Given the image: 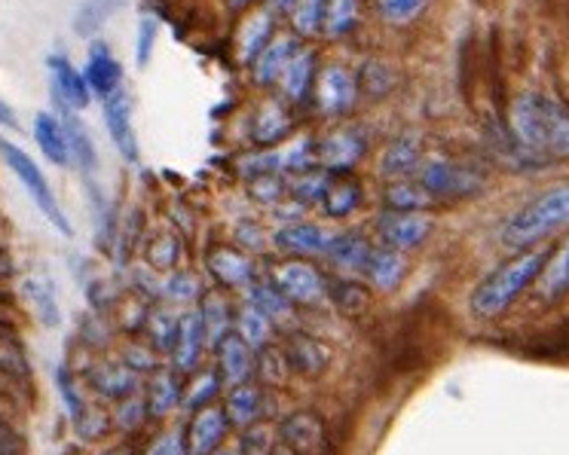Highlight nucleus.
I'll return each instance as SVG.
<instances>
[{
	"instance_id": "nucleus-1",
	"label": "nucleus",
	"mask_w": 569,
	"mask_h": 455,
	"mask_svg": "<svg viewBox=\"0 0 569 455\" xmlns=\"http://www.w3.org/2000/svg\"><path fill=\"white\" fill-rule=\"evenodd\" d=\"M511 129L527 150L569 160V111L560 101L527 92L511 108Z\"/></svg>"
},
{
	"instance_id": "nucleus-2",
	"label": "nucleus",
	"mask_w": 569,
	"mask_h": 455,
	"mask_svg": "<svg viewBox=\"0 0 569 455\" xmlns=\"http://www.w3.org/2000/svg\"><path fill=\"white\" fill-rule=\"evenodd\" d=\"M548 251H539V247H530L523 251L515 260L502 263L499 270L490 272L471 294L469 306L478 318H499L502 312H508V306L518 300L532 282L542 279L545 266H548Z\"/></svg>"
},
{
	"instance_id": "nucleus-3",
	"label": "nucleus",
	"mask_w": 569,
	"mask_h": 455,
	"mask_svg": "<svg viewBox=\"0 0 569 455\" xmlns=\"http://www.w3.org/2000/svg\"><path fill=\"white\" fill-rule=\"evenodd\" d=\"M563 226H569V184L551 186L548 193L536 196L523 209L515 211L502 226V242L508 247L530 251L536 242L555 235Z\"/></svg>"
},
{
	"instance_id": "nucleus-4",
	"label": "nucleus",
	"mask_w": 569,
	"mask_h": 455,
	"mask_svg": "<svg viewBox=\"0 0 569 455\" xmlns=\"http://www.w3.org/2000/svg\"><path fill=\"white\" fill-rule=\"evenodd\" d=\"M0 156H3V162H7L10 169H13L16 178L22 181V186L28 190V196L34 199V205H38L40 214H43L64 239H71V235H74V226L64 218V211L59 209V202L52 196L50 181H47V174L38 169V162L31 160L26 150H19L16 144H10L7 138H0Z\"/></svg>"
},
{
	"instance_id": "nucleus-5",
	"label": "nucleus",
	"mask_w": 569,
	"mask_h": 455,
	"mask_svg": "<svg viewBox=\"0 0 569 455\" xmlns=\"http://www.w3.org/2000/svg\"><path fill=\"white\" fill-rule=\"evenodd\" d=\"M368 153V132L361 125H340L331 129L322 141H316L319 169L331 174H349Z\"/></svg>"
},
{
	"instance_id": "nucleus-6",
	"label": "nucleus",
	"mask_w": 569,
	"mask_h": 455,
	"mask_svg": "<svg viewBox=\"0 0 569 455\" xmlns=\"http://www.w3.org/2000/svg\"><path fill=\"white\" fill-rule=\"evenodd\" d=\"M270 282L295 306H316L319 300L328 296V282H325V275L312 266L310 260H284V263H276Z\"/></svg>"
},
{
	"instance_id": "nucleus-7",
	"label": "nucleus",
	"mask_w": 569,
	"mask_h": 455,
	"mask_svg": "<svg viewBox=\"0 0 569 455\" xmlns=\"http://www.w3.org/2000/svg\"><path fill=\"white\" fill-rule=\"evenodd\" d=\"M312 101H316V111L322 113V117H347L356 108V101H359V80L349 74L347 68L328 64L316 77Z\"/></svg>"
},
{
	"instance_id": "nucleus-8",
	"label": "nucleus",
	"mask_w": 569,
	"mask_h": 455,
	"mask_svg": "<svg viewBox=\"0 0 569 455\" xmlns=\"http://www.w3.org/2000/svg\"><path fill=\"white\" fill-rule=\"evenodd\" d=\"M420 184L429 190V196H445V199H462L481 193V174L462 169L457 162L435 160L426 162L420 172Z\"/></svg>"
},
{
	"instance_id": "nucleus-9",
	"label": "nucleus",
	"mask_w": 569,
	"mask_h": 455,
	"mask_svg": "<svg viewBox=\"0 0 569 455\" xmlns=\"http://www.w3.org/2000/svg\"><path fill=\"white\" fill-rule=\"evenodd\" d=\"M227 434H230V418L223 413V406H202L197 413H190V422L184 425L187 455H211L227 443Z\"/></svg>"
},
{
	"instance_id": "nucleus-10",
	"label": "nucleus",
	"mask_w": 569,
	"mask_h": 455,
	"mask_svg": "<svg viewBox=\"0 0 569 455\" xmlns=\"http://www.w3.org/2000/svg\"><path fill=\"white\" fill-rule=\"evenodd\" d=\"M206 270L223 291H248L258 282V266L230 245H214L206 254Z\"/></svg>"
},
{
	"instance_id": "nucleus-11",
	"label": "nucleus",
	"mask_w": 569,
	"mask_h": 455,
	"mask_svg": "<svg viewBox=\"0 0 569 455\" xmlns=\"http://www.w3.org/2000/svg\"><path fill=\"white\" fill-rule=\"evenodd\" d=\"M432 233V221L426 214H408V211H383L377 218V235L386 247L396 251H410V247L422 245Z\"/></svg>"
},
{
	"instance_id": "nucleus-12",
	"label": "nucleus",
	"mask_w": 569,
	"mask_h": 455,
	"mask_svg": "<svg viewBox=\"0 0 569 455\" xmlns=\"http://www.w3.org/2000/svg\"><path fill=\"white\" fill-rule=\"evenodd\" d=\"M206 331H202V318L197 309H184L181 321H178V336L172 345V370L178 376H190L202 367V352H206Z\"/></svg>"
},
{
	"instance_id": "nucleus-13",
	"label": "nucleus",
	"mask_w": 569,
	"mask_h": 455,
	"mask_svg": "<svg viewBox=\"0 0 569 455\" xmlns=\"http://www.w3.org/2000/svg\"><path fill=\"white\" fill-rule=\"evenodd\" d=\"M279 443H284L288 449H295L298 455H322L328 446V431L325 422L312 410H300L282 418L279 425Z\"/></svg>"
},
{
	"instance_id": "nucleus-14",
	"label": "nucleus",
	"mask_w": 569,
	"mask_h": 455,
	"mask_svg": "<svg viewBox=\"0 0 569 455\" xmlns=\"http://www.w3.org/2000/svg\"><path fill=\"white\" fill-rule=\"evenodd\" d=\"M104 125H108V135H111L113 148L120 150V156L136 165L141 160V150H138L136 125H132V101L123 89L113 92L111 99H104Z\"/></svg>"
},
{
	"instance_id": "nucleus-15",
	"label": "nucleus",
	"mask_w": 569,
	"mask_h": 455,
	"mask_svg": "<svg viewBox=\"0 0 569 455\" xmlns=\"http://www.w3.org/2000/svg\"><path fill=\"white\" fill-rule=\"evenodd\" d=\"M337 233H328L322 230L319 223L310 221H295V223H284L279 233L272 235V242L279 251L284 254H295V257H325L328 254V247L335 242Z\"/></svg>"
},
{
	"instance_id": "nucleus-16",
	"label": "nucleus",
	"mask_w": 569,
	"mask_h": 455,
	"mask_svg": "<svg viewBox=\"0 0 569 455\" xmlns=\"http://www.w3.org/2000/svg\"><path fill=\"white\" fill-rule=\"evenodd\" d=\"M197 312L202 318V331H206L209 348H218L236 327V306L230 300V291H223L218 284L209 287L206 294L199 296Z\"/></svg>"
},
{
	"instance_id": "nucleus-17",
	"label": "nucleus",
	"mask_w": 569,
	"mask_h": 455,
	"mask_svg": "<svg viewBox=\"0 0 569 455\" xmlns=\"http://www.w3.org/2000/svg\"><path fill=\"white\" fill-rule=\"evenodd\" d=\"M218 376H221L223 385H246V382L258 380V352L248 343H242L236 333H230L218 348Z\"/></svg>"
},
{
	"instance_id": "nucleus-18",
	"label": "nucleus",
	"mask_w": 569,
	"mask_h": 455,
	"mask_svg": "<svg viewBox=\"0 0 569 455\" xmlns=\"http://www.w3.org/2000/svg\"><path fill=\"white\" fill-rule=\"evenodd\" d=\"M47 64H50L52 77V99L64 101L71 111H87L89 101H92V89H89L87 77L80 74L64 55H50Z\"/></svg>"
},
{
	"instance_id": "nucleus-19",
	"label": "nucleus",
	"mask_w": 569,
	"mask_h": 455,
	"mask_svg": "<svg viewBox=\"0 0 569 455\" xmlns=\"http://www.w3.org/2000/svg\"><path fill=\"white\" fill-rule=\"evenodd\" d=\"M284 361H288V370H295L298 376H322L325 367L331 364V348L325 343H319L316 336H307V333H295L288 336L284 343Z\"/></svg>"
},
{
	"instance_id": "nucleus-20",
	"label": "nucleus",
	"mask_w": 569,
	"mask_h": 455,
	"mask_svg": "<svg viewBox=\"0 0 569 455\" xmlns=\"http://www.w3.org/2000/svg\"><path fill=\"white\" fill-rule=\"evenodd\" d=\"M83 77H87L89 89H92L96 95H101V99H111L113 92H120L123 68L113 59L111 47H108L104 40H96V43H92Z\"/></svg>"
},
{
	"instance_id": "nucleus-21",
	"label": "nucleus",
	"mask_w": 569,
	"mask_h": 455,
	"mask_svg": "<svg viewBox=\"0 0 569 455\" xmlns=\"http://www.w3.org/2000/svg\"><path fill=\"white\" fill-rule=\"evenodd\" d=\"M181 401H184V376H178L172 367L153 370V376L148 382V394H144L150 416H169L174 410H181Z\"/></svg>"
},
{
	"instance_id": "nucleus-22",
	"label": "nucleus",
	"mask_w": 569,
	"mask_h": 455,
	"mask_svg": "<svg viewBox=\"0 0 569 455\" xmlns=\"http://www.w3.org/2000/svg\"><path fill=\"white\" fill-rule=\"evenodd\" d=\"M34 141H38L40 153L52 162V165H71L74 156H71V141H68V132H64V123L52 113H38L34 117Z\"/></svg>"
},
{
	"instance_id": "nucleus-23",
	"label": "nucleus",
	"mask_w": 569,
	"mask_h": 455,
	"mask_svg": "<svg viewBox=\"0 0 569 455\" xmlns=\"http://www.w3.org/2000/svg\"><path fill=\"white\" fill-rule=\"evenodd\" d=\"M223 413L230 418V428L239 431L260 422V416H263V392H260L258 380L230 388L227 401H223Z\"/></svg>"
},
{
	"instance_id": "nucleus-24",
	"label": "nucleus",
	"mask_w": 569,
	"mask_h": 455,
	"mask_svg": "<svg viewBox=\"0 0 569 455\" xmlns=\"http://www.w3.org/2000/svg\"><path fill=\"white\" fill-rule=\"evenodd\" d=\"M408 272V260L396 247H371V257L365 266V279L377 287V291H396L401 279Z\"/></svg>"
},
{
	"instance_id": "nucleus-25",
	"label": "nucleus",
	"mask_w": 569,
	"mask_h": 455,
	"mask_svg": "<svg viewBox=\"0 0 569 455\" xmlns=\"http://www.w3.org/2000/svg\"><path fill=\"white\" fill-rule=\"evenodd\" d=\"M56 101V108L62 113V123H64V132H68V141H71V156L74 162L83 169L87 174H96L99 169V153H96V144H92V138H89L87 125L77 120V113L64 104V101L52 99Z\"/></svg>"
},
{
	"instance_id": "nucleus-26",
	"label": "nucleus",
	"mask_w": 569,
	"mask_h": 455,
	"mask_svg": "<svg viewBox=\"0 0 569 455\" xmlns=\"http://www.w3.org/2000/svg\"><path fill=\"white\" fill-rule=\"evenodd\" d=\"M312 74H316V52L312 50H300L295 52V59L288 62L284 68L282 80H279V87H282V95L288 101H307L312 92Z\"/></svg>"
},
{
	"instance_id": "nucleus-27",
	"label": "nucleus",
	"mask_w": 569,
	"mask_h": 455,
	"mask_svg": "<svg viewBox=\"0 0 569 455\" xmlns=\"http://www.w3.org/2000/svg\"><path fill=\"white\" fill-rule=\"evenodd\" d=\"M295 129V117L288 113L282 101H263L258 117H254V141L258 144H279L282 138L291 135Z\"/></svg>"
},
{
	"instance_id": "nucleus-28",
	"label": "nucleus",
	"mask_w": 569,
	"mask_h": 455,
	"mask_svg": "<svg viewBox=\"0 0 569 455\" xmlns=\"http://www.w3.org/2000/svg\"><path fill=\"white\" fill-rule=\"evenodd\" d=\"M272 324L263 312H260L258 306H251L248 300H242L239 306H236V327L233 333L242 340V343H248L254 352H260V348H267L272 340Z\"/></svg>"
},
{
	"instance_id": "nucleus-29",
	"label": "nucleus",
	"mask_w": 569,
	"mask_h": 455,
	"mask_svg": "<svg viewBox=\"0 0 569 455\" xmlns=\"http://www.w3.org/2000/svg\"><path fill=\"white\" fill-rule=\"evenodd\" d=\"M295 52H298V43L291 38L272 40L270 47L260 52L258 64H254V77H258L260 87H279V80H282L288 62L295 59Z\"/></svg>"
},
{
	"instance_id": "nucleus-30",
	"label": "nucleus",
	"mask_w": 569,
	"mask_h": 455,
	"mask_svg": "<svg viewBox=\"0 0 569 455\" xmlns=\"http://www.w3.org/2000/svg\"><path fill=\"white\" fill-rule=\"evenodd\" d=\"M184 401H181V410L184 413H197L202 406H211L218 401V394H221V376H218V370L209 367H199L197 373H190L184 376Z\"/></svg>"
},
{
	"instance_id": "nucleus-31",
	"label": "nucleus",
	"mask_w": 569,
	"mask_h": 455,
	"mask_svg": "<svg viewBox=\"0 0 569 455\" xmlns=\"http://www.w3.org/2000/svg\"><path fill=\"white\" fill-rule=\"evenodd\" d=\"M361 205V184L356 178H349V174H335L331 178V186H328V193L322 199V209L328 218H349L352 211Z\"/></svg>"
},
{
	"instance_id": "nucleus-32",
	"label": "nucleus",
	"mask_w": 569,
	"mask_h": 455,
	"mask_svg": "<svg viewBox=\"0 0 569 455\" xmlns=\"http://www.w3.org/2000/svg\"><path fill=\"white\" fill-rule=\"evenodd\" d=\"M325 257L335 263L337 270L347 272H365L368 266V257H371V245L356 233H337L328 254Z\"/></svg>"
},
{
	"instance_id": "nucleus-33",
	"label": "nucleus",
	"mask_w": 569,
	"mask_h": 455,
	"mask_svg": "<svg viewBox=\"0 0 569 455\" xmlns=\"http://www.w3.org/2000/svg\"><path fill=\"white\" fill-rule=\"evenodd\" d=\"M246 300L251 303V306H258L260 312L272 321V324H282V321H288L291 315H295V303H291V300H288L276 284L263 282V279H258V282L248 287Z\"/></svg>"
},
{
	"instance_id": "nucleus-34",
	"label": "nucleus",
	"mask_w": 569,
	"mask_h": 455,
	"mask_svg": "<svg viewBox=\"0 0 569 455\" xmlns=\"http://www.w3.org/2000/svg\"><path fill=\"white\" fill-rule=\"evenodd\" d=\"M123 7H129V0H80L74 13V31L80 38H96L101 26Z\"/></svg>"
},
{
	"instance_id": "nucleus-35",
	"label": "nucleus",
	"mask_w": 569,
	"mask_h": 455,
	"mask_svg": "<svg viewBox=\"0 0 569 455\" xmlns=\"http://www.w3.org/2000/svg\"><path fill=\"white\" fill-rule=\"evenodd\" d=\"M417 162H420V144L413 138H396L383 153L380 162V172L386 178H408L417 172Z\"/></svg>"
},
{
	"instance_id": "nucleus-36",
	"label": "nucleus",
	"mask_w": 569,
	"mask_h": 455,
	"mask_svg": "<svg viewBox=\"0 0 569 455\" xmlns=\"http://www.w3.org/2000/svg\"><path fill=\"white\" fill-rule=\"evenodd\" d=\"M26 294H28V300H31L34 312H38V318L43 321L47 327H59V324H62V309H59L56 287H52L50 279H43V275L28 279Z\"/></svg>"
},
{
	"instance_id": "nucleus-37",
	"label": "nucleus",
	"mask_w": 569,
	"mask_h": 455,
	"mask_svg": "<svg viewBox=\"0 0 569 455\" xmlns=\"http://www.w3.org/2000/svg\"><path fill=\"white\" fill-rule=\"evenodd\" d=\"M331 178L335 174L325 172V169H307V172L295 174L291 181H288V193L298 199L300 205H322L325 193H328V186H331Z\"/></svg>"
},
{
	"instance_id": "nucleus-38",
	"label": "nucleus",
	"mask_w": 569,
	"mask_h": 455,
	"mask_svg": "<svg viewBox=\"0 0 569 455\" xmlns=\"http://www.w3.org/2000/svg\"><path fill=\"white\" fill-rule=\"evenodd\" d=\"M542 294L548 300H560L569 294V239L548 257L542 272Z\"/></svg>"
},
{
	"instance_id": "nucleus-39",
	"label": "nucleus",
	"mask_w": 569,
	"mask_h": 455,
	"mask_svg": "<svg viewBox=\"0 0 569 455\" xmlns=\"http://www.w3.org/2000/svg\"><path fill=\"white\" fill-rule=\"evenodd\" d=\"M432 202L429 190L413 181H396L386 190V209L389 211H408V214H420L426 205Z\"/></svg>"
},
{
	"instance_id": "nucleus-40",
	"label": "nucleus",
	"mask_w": 569,
	"mask_h": 455,
	"mask_svg": "<svg viewBox=\"0 0 569 455\" xmlns=\"http://www.w3.org/2000/svg\"><path fill=\"white\" fill-rule=\"evenodd\" d=\"M359 22V3L356 0H328L325 7L322 34L328 38H347L349 31Z\"/></svg>"
},
{
	"instance_id": "nucleus-41",
	"label": "nucleus",
	"mask_w": 569,
	"mask_h": 455,
	"mask_svg": "<svg viewBox=\"0 0 569 455\" xmlns=\"http://www.w3.org/2000/svg\"><path fill=\"white\" fill-rule=\"evenodd\" d=\"M270 31H272V19L267 13H260L258 19H251L246 28H242V50H239V55H242V62H258V55L270 43Z\"/></svg>"
},
{
	"instance_id": "nucleus-42",
	"label": "nucleus",
	"mask_w": 569,
	"mask_h": 455,
	"mask_svg": "<svg viewBox=\"0 0 569 455\" xmlns=\"http://www.w3.org/2000/svg\"><path fill=\"white\" fill-rule=\"evenodd\" d=\"M202 294H206V291H202L199 279L193 275V272H187V270L172 272V275H169V282L162 284V296H166V300H172V303H184V306L197 303Z\"/></svg>"
},
{
	"instance_id": "nucleus-43",
	"label": "nucleus",
	"mask_w": 569,
	"mask_h": 455,
	"mask_svg": "<svg viewBox=\"0 0 569 455\" xmlns=\"http://www.w3.org/2000/svg\"><path fill=\"white\" fill-rule=\"evenodd\" d=\"M325 7H328V0H298V3H295V16H291V22H295V28H298V34H303V38H316V34H322Z\"/></svg>"
},
{
	"instance_id": "nucleus-44",
	"label": "nucleus",
	"mask_w": 569,
	"mask_h": 455,
	"mask_svg": "<svg viewBox=\"0 0 569 455\" xmlns=\"http://www.w3.org/2000/svg\"><path fill=\"white\" fill-rule=\"evenodd\" d=\"M328 296L335 300L340 312L347 315H356V312H365L368 303H371V294L365 291V284L359 282H337L335 287L328 284Z\"/></svg>"
},
{
	"instance_id": "nucleus-45",
	"label": "nucleus",
	"mask_w": 569,
	"mask_h": 455,
	"mask_svg": "<svg viewBox=\"0 0 569 455\" xmlns=\"http://www.w3.org/2000/svg\"><path fill=\"white\" fill-rule=\"evenodd\" d=\"M239 446L246 455H270L279 446V431H272L267 422H254L242 431Z\"/></svg>"
},
{
	"instance_id": "nucleus-46",
	"label": "nucleus",
	"mask_w": 569,
	"mask_h": 455,
	"mask_svg": "<svg viewBox=\"0 0 569 455\" xmlns=\"http://www.w3.org/2000/svg\"><path fill=\"white\" fill-rule=\"evenodd\" d=\"M178 321H181V315H169L166 309H160V312H153L150 315V343H153V348L157 352H172L174 345V336H178Z\"/></svg>"
},
{
	"instance_id": "nucleus-47",
	"label": "nucleus",
	"mask_w": 569,
	"mask_h": 455,
	"mask_svg": "<svg viewBox=\"0 0 569 455\" xmlns=\"http://www.w3.org/2000/svg\"><path fill=\"white\" fill-rule=\"evenodd\" d=\"M429 0H377L380 16H383L389 26H408L417 16L426 10Z\"/></svg>"
},
{
	"instance_id": "nucleus-48",
	"label": "nucleus",
	"mask_w": 569,
	"mask_h": 455,
	"mask_svg": "<svg viewBox=\"0 0 569 455\" xmlns=\"http://www.w3.org/2000/svg\"><path fill=\"white\" fill-rule=\"evenodd\" d=\"M284 367H288V361H284L282 348H260L258 352V382L263 385H279L284 376Z\"/></svg>"
},
{
	"instance_id": "nucleus-49",
	"label": "nucleus",
	"mask_w": 569,
	"mask_h": 455,
	"mask_svg": "<svg viewBox=\"0 0 569 455\" xmlns=\"http://www.w3.org/2000/svg\"><path fill=\"white\" fill-rule=\"evenodd\" d=\"M157 38H160V22L153 16H144L138 22V43H136V62L138 68H148L150 59H153V47H157Z\"/></svg>"
},
{
	"instance_id": "nucleus-50",
	"label": "nucleus",
	"mask_w": 569,
	"mask_h": 455,
	"mask_svg": "<svg viewBox=\"0 0 569 455\" xmlns=\"http://www.w3.org/2000/svg\"><path fill=\"white\" fill-rule=\"evenodd\" d=\"M178 251H181V242L174 239V235L162 233L153 239V245H150V263L157 266V270H172L174 263H178Z\"/></svg>"
},
{
	"instance_id": "nucleus-51",
	"label": "nucleus",
	"mask_w": 569,
	"mask_h": 455,
	"mask_svg": "<svg viewBox=\"0 0 569 455\" xmlns=\"http://www.w3.org/2000/svg\"><path fill=\"white\" fill-rule=\"evenodd\" d=\"M144 455H187V441H184V428H166L150 443Z\"/></svg>"
},
{
	"instance_id": "nucleus-52",
	"label": "nucleus",
	"mask_w": 569,
	"mask_h": 455,
	"mask_svg": "<svg viewBox=\"0 0 569 455\" xmlns=\"http://www.w3.org/2000/svg\"><path fill=\"white\" fill-rule=\"evenodd\" d=\"M59 392L64 394V404H68L71 418L83 416V404H80V397H77L74 382H71V376H68V370H59Z\"/></svg>"
},
{
	"instance_id": "nucleus-53",
	"label": "nucleus",
	"mask_w": 569,
	"mask_h": 455,
	"mask_svg": "<svg viewBox=\"0 0 569 455\" xmlns=\"http://www.w3.org/2000/svg\"><path fill=\"white\" fill-rule=\"evenodd\" d=\"M0 125H7V129H19V120H16V113L10 104H3L0 101Z\"/></svg>"
},
{
	"instance_id": "nucleus-54",
	"label": "nucleus",
	"mask_w": 569,
	"mask_h": 455,
	"mask_svg": "<svg viewBox=\"0 0 569 455\" xmlns=\"http://www.w3.org/2000/svg\"><path fill=\"white\" fill-rule=\"evenodd\" d=\"M211 455H246V453H242V446H239V441H236V443L227 441V443H223V446H218V449H214V453H211Z\"/></svg>"
},
{
	"instance_id": "nucleus-55",
	"label": "nucleus",
	"mask_w": 569,
	"mask_h": 455,
	"mask_svg": "<svg viewBox=\"0 0 569 455\" xmlns=\"http://www.w3.org/2000/svg\"><path fill=\"white\" fill-rule=\"evenodd\" d=\"M270 455H298V453H295V449H288L284 443H279V446H276V449H272Z\"/></svg>"
},
{
	"instance_id": "nucleus-56",
	"label": "nucleus",
	"mask_w": 569,
	"mask_h": 455,
	"mask_svg": "<svg viewBox=\"0 0 569 455\" xmlns=\"http://www.w3.org/2000/svg\"><path fill=\"white\" fill-rule=\"evenodd\" d=\"M298 0H272V7H279V10H288V7H295Z\"/></svg>"
},
{
	"instance_id": "nucleus-57",
	"label": "nucleus",
	"mask_w": 569,
	"mask_h": 455,
	"mask_svg": "<svg viewBox=\"0 0 569 455\" xmlns=\"http://www.w3.org/2000/svg\"><path fill=\"white\" fill-rule=\"evenodd\" d=\"M233 3L236 7H242V3H248V0H233Z\"/></svg>"
}]
</instances>
